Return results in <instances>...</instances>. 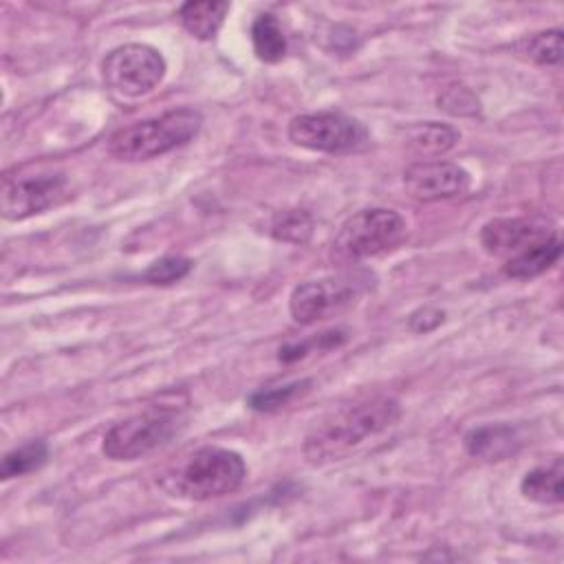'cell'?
<instances>
[{
  "instance_id": "cell-1",
  "label": "cell",
  "mask_w": 564,
  "mask_h": 564,
  "mask_svg": "<svg viewBox=\"0 0 564 564\" xmlns=\"http://www.w3.org/2000/svg\"><path fill=\"white\" fill-rule=\"evenodd\" d=\"M401 416L397 399L375 394L339 405L308 430L304 438V458L313 465L339 460L359 447L366 438L392 427Z\"/></svg>"
},
{
  "instance_id": "cell-2",
  "label": "cell",
  "mask_w": 564,
  "mask_h": 564,
  "mask_svg": "<svg viewBox=\"0 0 564 564\" xmlns=\"http://www.w3.org/2000/svg\"><path fill=\"white\" fill-rule=\"evenodd\" d=\"M247 476L242 456L225 447H200L165 469L159 485L176 498L212 500L236 491Z\"/></svg>"
},
{
  "instance_id": "cell-3",
  "label": "cell",
  "mask_w": 564,
  "mask_h": 564,
  "mask_svg": "<svg viewBox=\"0 0 564 564\" xmlns=\"http://www.w3.org/2000/svg\"><path fill=\"white\" fill-rule=\"evenodd\" d=\"M203 117L194 108H176L161 117L137 121L117 130L108 152L119 161H148L189 143L200 130Z\"/></svg>"
},
{
  "instance_id": "cell-4",
  "label": "cell",
  "mask_w": 564,
  "mask_h": 564,
  "mask_svg": "<svg viewBox=\"0 0 564 564\" xmlns=\"http://www.w3.org/2000/svg\"><path fill=\"white\" fill-rule=\"evenodd\" d=\"M405 238V220L388 207L359 209L346 218L333 240V249L344 260H364L394 249Z\"/></svg>"
},
{
  "instance_id": "cell-5",
  "label": "cell",
  "mask_w": 564,
  "mask_h": 564,
  "mask_svg": "<svg viewBox=\"0 0 564 564\" xmlns=\"http://www.w3.org/2000/svg\"><path fill=\"white\" fill-rule=\"evenodd\" d=\"M178 430V414L172 408H148L115 423L101 443L110 460H134L165 445Z\"/></svg>"
},
{
  "instance_id": "cell-6",
  "label": "cell",
  "mask_w": 564,
  "mask_h": 564,
  "mask_svg": "<svg viewBox=\"0 0 564 564\" xmlns=\"http://www.w3.org/2000/svg\"><path fill=\"white\" fill-rule=\"evenodd\" d=\"M289 139L313 152H357L370 143L366 126L344 112H306L289 123Z\"/></svg>"
},
{
  "instance_id": "cell-7",
  "label": "cell",
  "mask_w": 564,
  "mask_h": 564,
  "mask_svg": "<svg viewBox=\"0 0 564 564\" xmlns=\"http://www.w3.org/2000/svg\"><path fill=\"white\" fill-rule=\"evenodd\" d=\"M165 75L163 55L150 44H121L101 62L106 86L121 97H141L152 93Z\"/></svg>"
},
{
  "instance_id": "cell-8",
  "label": "cell",
  "mask_w": 564,
  "mask_h": 564,
  "mask_svg": "<svg viewBox=\"0 0 564 564\" xmlns=\"http://www.w3.org/2000/svg\"><path fill=\"white\" fill-rule=\"evenodd\" d=\"M68 196V181L59 172L4 176L0 209L7 220H22L59 205Z\"/></svg>"
},
{
  "instance_id": "cell-9",
  "label": "cell",
  "mask_w": 564,
  "mask_h": 564,
  "mask_svg": "<svg viewBox=\"0 0 564 564\" xmlns=\"http://www.w3.org/2000/svg\"><path fill=\"white\" fill-rule=\"evenodd\" d=\"M359 293V280L352 275L308 280L297 284L289 297V311L300 324H315L348 306Z\"/></svg>"
},
{
  "instance_id": "cell-10",
  "label": "cell",
  "mask_w": 564,
  "mask_h": 564,
  "mask_svg": "<svg viewBox=\"0 0 564 564\" xmlns=\"http://www.w3.org/2000/svg\"><path fill=\"white\" fill-rule=\"evenodd\" d=\"M403 185L412 198L432 203L467 194L471 176L465 167L452 161H416L405 167Z\"/></svg>"
},
{
  "instance_id": "cell-11",
  "label": "cell",
  "mask_w": 564,
  "mask_h": 564,
  "mask_svg": "<svg viewBox=\"0 0 564 564\" xmlns=\"http://www.w3.org/2000/svg\"><path fill=\"white\" fill-rule=\"evenodd\" d=\"M555 236V227L544 218H494L480 229V245L487 253L509 260Z\"/></svg>"
},
{
  "instance_id": "cell-12",
  "label": "cell",
  "mask_w": 564,
  "mask_h": 564,
  "mask_svg": "<svg viewBox=\"0 0 564 564\" xmlns=\"http://www.w3.org/2000/svg\"><path fill=\"white\" fill-rule=\"evenodd\" d=\"M465 449L485 460H502L511 454L518 452L520 447V436L518 430L505 423L496 425H478L465 434Z\"/></svg>"
},
{
  "instance_id": "cell-13",
  "label": "cell",
  "mask_w": 564,
  "mask_h": 564,
  "mask_svg": "<svg viewBox=\"0 0 564 564\" xmlns=\"http://www.w3.org/2000/svg\"><path fill=\"white\" fill-rule=\"evenodd\" d=\"M460 139V132L447 123L438 121H425V123H414L405 130V148L423 159L430 156H441L449 152Z\"/></svg>"
},
{
  "instance_id": "cell-14",
  "label": "cell",
  "mask_w": 564,
  "mask_h": 564,
  "mask_svg": "<svg viewBox=\"0 0 564 564\" xmlns=\"http://www.w3.org/2000/svg\"><path fill=\"white\" fill-rule=\"evenodd\" d=\"M227 11H229V4L218 0L185 2L178 9V20L189 35L198 40H212L223 26Z\"/></svg>"
},
{
  "instance_id": "cell-15",
  "label": "cell",
  "mask_w": 564,
  "mask_h": 564,
  "mask_svg": "<svg viewBox=\"0 0 564 564\" xmlns=\"http://www.w3.org/2000/svg\"><path fill=\"white\" fill-rule=\"evenodd\" d=\"M560 256H562V242L555 236L546 242H540V245L509 258L502 269L509 278L529 280V278H535V275L544 273L546 269H551L560 260Z\"/></svg>"
},
{
  "instance_id": "cell-16",
  "label": "cell",
  "mask_w": 564,
  "mask_h": 564,
  "mask_svg": "<svg viewBox=\"0 0 564 564\" xmlns=\"http://www.w3.org/2000/svg\"><path fill=\"white\" fill-rule=\"evenodd\" d=\"M520 491L524 498L538 505H560L562 502V460L551 465L533 467L520 480Z\"/></svg>"
},
{
  "instance_id": "cell-17",
  "label": "cell",
  "mask_w": 564,
  "mask_h": 564,
  "mask_svg": "<svg viewBox=\"0 0 564 564\" xmlns=\"http://www.w3.org/2000/svg\"><path fill=\"white\" fill-rule=\"evenodd\" d=\"M251 42L258 59L275 64L286 55V37L275 15L262 13L251 24Z\"/></svg>"
},
{
  "instance_id": "cell-18",
  "label": "cell",
  "mask_w": 564,
  "mask_h": 564,
  "mask_svg": "<svg viewBox=\"0 0 564 564\" xmlns=\"http://www.w3.org/2000/svg\"><path fill=\"white\" fill-rule=\"evenodd\" d=\"M516 53L524 59H531L535 64L549 66L560 64L562 59V31L560 29H546L531 35H524L516 42Z\"/></svg>"
},
{
  "instance_id": "cell-19",
  "label": "cell",
  "mask_w": 564,
  "mask_h": 564,
  "mask_svg": "<svg viewBox=\"0 0 564 564\" xmlns=\"http://www.w3.org/2000/svg\"><path fill=\"white\" fill-rule=\"evenodd\" d=\"M46 458H48V445L44 441H40V438L26 441L24 445L4 454L0 476H2V480H9V478L31 474V471L40 469L46 463Z\"/></svg>"
},
{
  "instance_id": "cell-20",
  "label": "cell",
  "mask_w": 564,
  "mask_h": 564,
  "mask_svg": "<svg viewBox=\"0 0 564 564\" xmlns=\"http://www.w3.org/2000/svg\"><path fill=\"white\" fill-rule=\"evenodd\" d=\"M271 236L284 242H306L313 234V218L304 209L280 212L271 220Z\"/></svg>"
},
{
  "instance_id": "cell-21",
  "label": "cell",
  "mask_w": 564,
  "mask_h": 564,
  "mask_svg": "<svg viewBox=\"0 0 564 564\" xmlns=\"http://www.w3.org/2000/svg\"><path fill=\"white\" fill-rule=\"evenodd\" d=\"M308 386H311V381L302 379V381H293V383L275 386V388H262V390H256L253 394H249L247 403L251 410L273 412V410L289 405L293 399L302 397L308 390Z\"/></svg>"
},
{
  "instance_id": "cell-22",
  "label": "cell",
  "mask_w": 564,
  "mask_h": 564,
  "mask_svg": "<svg viewBox=\"0 0 564 564\" xmlns=\"http://www.w3.org/2000/svg\"><path fill=\"white\" fill-rule=\"evenodd\" d=\"M189 271H192V260L189 258L165 256V258L152 262L145 269L143 280L150 282V284H174V282L183 280Z\"/></svg>"
},
{
  "instance_id": "cell-23",
  "label": "cell",
  "mask_w": 564,
  "mask_h": 564,
  "mask_svg": "<svg viewBox=\"0 0 564 564\" xmlns=\"http://www.w3.org/2000/svg\"><path fill=\"white\" fill-rule=\"evenodd\" d=\"M438 108H443L449 115H458V117H471L480 110L478 97L463 84H452L447 86L441 95H438Z\"/></svg>"
},
{
  "instance_id": "cell-24",
  "label": "cell",
  "mask_w": 564,
  "mask_h": 564,
  "mask_svg": "<svg viewBox=\"0 0 564 564\" xmlns=\"http://www.w3.org/2000/svg\"><path fill=\"white\" fill-rule=\"evenodd\" d=\"M344 339H346V333H344V330H328V333L317 335V337H315V339H311V341H302V344H286V346H282V348H280L278 359H280L282 364H291V361H295V359L304 357L311 348L328 350V348L339 346Z\"/></svg>"
},
{
  "instance_id": "cell-25",
  "label": "cell",
  "mask_w": 564,
  "mask_h": 564,
  "mask_svg": "<svg viewBox=\"0 0 564 564\" xmlns=\"http://www.w3.org/2000/svg\"><path fill=\"white\" fill-rule=\"evenodd\" d=\"M441 322H443V311H438V308H430V306L414 311V313L410 315V319H408L410 328H412V330H416V333L432 330V328H434V326H438Z\"/></svg>"
}]
</instances>
